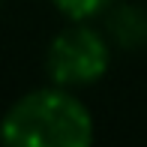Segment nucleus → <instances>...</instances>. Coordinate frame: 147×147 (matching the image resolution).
<instances>
[{"label": "nucleus", "mask_w": 147, "mask_h": 147, "mask_svg": "<svg viewBox=\"0 0 147 147\" xmlns=\"http://www.w3.org/2000/svg\"><path fill=\"white\" fill-rule=\"evenodd\" d=\"M96 135L90 108L69 87H36L0 117V141L9 147H87Z\"/></svg>", "instance_id": "obj_1"}, {"label": "nucleus", "mask_w": 147, "mask_h": 147, "mask_svg": "<svg viewBox=\"0 0 147 147\" xmlns=\"http://www.w3.org/2000/svg\"><path fill=\"white\" fill-rule=\"evenodd\" d=\"M111 66V42L105 30L93 27L90 21H69L63 30L51 36L45 48V72L51 84L60 87H87L105 78Z\"/></svg>", "instance_id": "obj_2"}, {"label": "nucleus", "mask_w": 147, "mask_h": 147, "mask_svg": "<svg viewBox=\"0 0 147 147\" xmlns=\"http://www.w3.org/2000/svg\"><path fill=\"white\" fill-rule=\"evenodd\" d=\"M105 36L120 51H138L147 45V9L132 0H114L105 9Z\"/></svg>", "instance_id": "obj_3"}, {"label": "nucleus", "mask_w": 147, "mask_h": 147, "mask_svg": "<svg viewBox=\"0 0 147 147\" xmlns=\"http://www.w3.org/2000/svg\"><path fill=\"white\" fill-rule=\"evenodd\" d=\"M114 0H51V6L66 18V21H93L105 15V9Z\"/></svg>", "instance_id": "obj_4"}, {"label": "nucleus", "mask_w": 147, "mask_h": 147, "mask_svg": "<svg viewBox=\"0 0 147 147\" xmlns=\"http://www.w3.org/2000/svg\"><path fill=\"white\" fill-rule=\"evenodd\" d=\"M0 3H3V0H0Z\"/></svg>", "instance_id": "obj_5"}]
</instances>
